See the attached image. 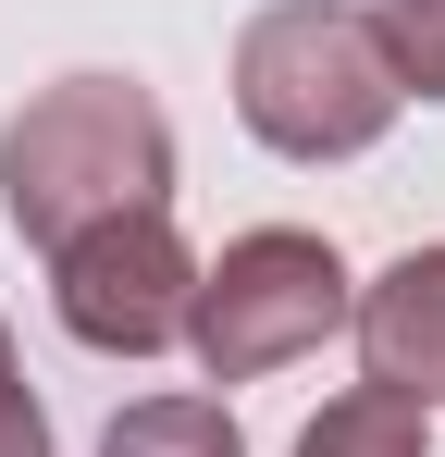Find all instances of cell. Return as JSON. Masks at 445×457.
I'll return each instance as SVG.
<instances>
[{"label":"cell","instance_id":"obj_2","mask_svg":"<svg viewBox=\"0 0 445 457\" xmlns=\"http://www.w3.org/2000/svg\"><path fill=\"white\" fill-rule=\"evenodd\" d=\"M396 62H383V25L347 0H273L248 37H235V112L248 137L285 161H359L396 124Z\"/></svg>","mask_w":445,"mask_h":457},{"label":"cell","instance_id":"obj_3","mask_svg":"<svg viewBox=\"0 0 445 457\" xmlns=\"http://www.w3.org/2000/svg\"><path fill=\"white\" fill-rule=\"evenodd\" d=\"M347 309H359V297H347V260H334L322 235L260 223V235H235L211 272H198L186 346H198L211 383H260V371H285V359H309Z\"/></svg>","mask_w":445,"mask_h":457},{"label":"cell","instance_id":"obj_7","mask_svg":"<svg viewBox=\"0 0 445 457\" xmlns=\"http://www.w3.org/2000/svg\"><path fill=\"white\" fill-rule=\"evenodd\" d=\"M99 457H248V445H235V408L222 395H137L99 433Z\"/></svg>","mask_w":445,"mask_h":457},{"label":"cell","instance_id":"obj_4","mask_svg":"<svg viewBox=\"0 0 445 457\" xmlns=\"http://www.w3.org/2000/svg\"><path fill=\"white\" fill-rule=\"evenodd\" d=\"M50 297H63V334H74V346L148 359V346L186 334V309H198V260H186V235L161 223V211H137V223L74 235L63 260H50Z\"/></svg>","mask_w":445,"mask_h":457},{"label":"cell","instance_id":"obj_1","mask_svg":"<svg viewBox=\"0 0 445 457\" xmlns=\"http://www.w3.org/2000/svg\"><path fill=\"white\" fill-rule=\"evenodd\" d=\"M0 198H13V223L38 235L50 260L74 235H99V223L161 211L173 198V124H161V99L124 87V75L38 87L13 112V137H0Z\"/></svg>","mask_w":445,"mask_h":457},{"label":"cell","instance_id":"obj_8","mask_svg":"<svg viewBox=\"0 0 445 457\" xmlns=\"http://www.w3.org/2000/svg\"><path fill=\"white\" fill-rule=\"evenodd\" d=\"M371 25H383V62H396V87L445 99V0H383Z\"/></svg>","mask_w":445,"mask_h":457},{"label":"cell","instance_id":"obj_5","mask_svg":"<svg viewBox=\"0 0 445 457\" xmlns=\"http://www.w3.org/2000/svg\"><path fill=\"white\" fill-rule=\"evenodd\" d=\"M359 321V359L383 395H445V247H408V260H383L371 272V297L347 309Z\"/></svg>","mask_w":445,"mask_h":457},{"label":"cell","instance_id":"obj_9","mask_svg":"<svg viewBox=\"0 0 445 457\" xmlns=\"http://www.w3.org/2000/svg\"><path fill=\"white\" fill-rule=\"evenodd\" d=\"M0 457H50V420H38V395L13 371V334H0Z\"/></svg>","mask_w":445,"mask_h":457},{"label":"cell","instance_id":"obj_6","mask_svg":"<svg viewBox=\"0 0 445 457\" xmlns=\"http://www.w3.org/2000/svg\"><path fill=\"white\" fill-rule=\"evenodd\" d=\"M297 457H433V408L359 383V395H334V408L297 433Z\"/></svg>","mask_w":445,"mask_h":457}]
</instances>
